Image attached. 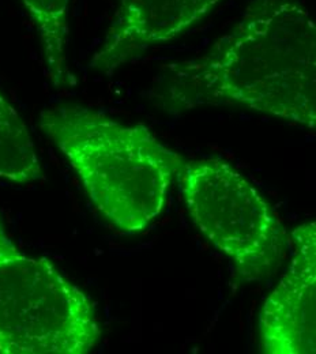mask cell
I'll return each instance as SVG.
<instances>
[{
  "label": "cell",
  "mask_w": 316,
  "mask_h": 354,
  "mask_svg": "<svg viewBox=\"0 0 316 354\" xmlns=\"http://www.w3.org/2000/svg\"><path fill=\"white\" fill-rule=\"evenodd\" d=\"M165 71L176 109L243 106L315 130L316 28L303 0H251L205 55Z\"/></svg>",
  "instance_id": "1"
},
{
  "label": "cell",
  "mask_w": 316,
  "mask_h": 354,
  "mask_svg": "<svg viewBox=\"0 0 316 354\" xmlns=\"http://www.w3.org/2000/svg\"><path fill=\"white\" fill-rule=\"evenodd\" d=\"M40 127L106 221L138 233L162 213L185 160L146 126L82 105H59L41 113Z\"/></svg>",
  "instance_id": "2"
},
{
  "label": "cell",
  "mask_w": 316,
  "mask_h": 354,
  "mask_svg": "<svg viewBox=\"0 0 316 354\" xmlns=\"http://www.w3.org/2000/svg\"><path fill=\"white\" fill-rule=\"evenodd\" d=\"M101 335L91 296L22 252L0 213V354H86Z\"/></svg>",
  "instance_id": "3"
},
{
  "label": "cell",
  "mask_w": 316,
  "mask_h": 354,
  "mask_svg": "<svg viewBox=\"0 0 316 354\" xmlns=\"http://www.w3.org/2000/svg\"><path fill=\"white\" fill-rule=\"evenodd\" d=\"M198 230L245 282L271 275L286 258L289 233L254 184L223 158L185 161L178 176Z\"/></svg>",
  "instance_id": "4"
},
{
  "label": "cell",
  "mask_w": 316,
  "mask_h": 354,
  "mask_svg": "<svg viewBox=\"0 0 316 354\" xmlns=\"http://www.w3.org/2000/svg\"><path fill=\"white\" fill-rule=\"evenodd\" d=\"M292 259L259 316L261 352H316V223L306 222L289 234Z\"/></svg>",
  "instance_id": "5"
},
{
  "label": "cell",
  "mask_w": 316,
  "mask_h": 354,
  "mask_svg": "<svg viewBox=\"0 0 316 354\" xmlns=\"http://www.w3.org/2000/svg\"><path fill=\"white\" fill-rule=\"evenodd\" d=\"M223 0H119L91 67L106 77L172 41L203 21Z\"/></svg>",
  "instance_id": "6"
},
{
  "label": "cell",
  "mask_w": 316,
  "mask_h": 354,
  "mask_svg": "<svg viewBox=\"0 0 316 354\" xmlns=\"http://www.w3.org/2000/svg\"><path fill=\"white\" fill-rule=\"evenodd\" d=\"M40 37L46 78L55 88L71 85L67 49L73 0H21Z\"/></svg>",
  "instance_id": "7"
},
{
  "label": "cell",
  "mask_w": 316,
  "mask_h": 354,
  "mask_svg": "<svg viewBox=\"0 0 316 354\" xmlns=\"http://www.w3.org/2000/svg\"><path fill=\"white\" fill-rule=\"evenodd\" d=\"M41 177L32 135L15 108L0 93V178L28 184Z\"/></svg>",
  "instance_id": "8"
}]
</instances>
